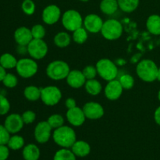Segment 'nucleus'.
Instances as JSON below:
<instances>
[{
  "label": "nucleus",
  "instance_id": "obj_34",
  "mask_svg": "<svg viewBox=\"0 0 160 160\" xmlns=\"http://www.w3.org/2000/svg\"><path fill=\"white\" fill-rule=\"evenodd\" d=\"M2 83L6 88H13L18 84V79L15 75L12 73H6V76L4 77L2 80Z\"/></svg>",
  "mask_w": 160,
  "mask_h": 160
},
{
  "label": "nucleus",
  "instance_id": "obj_9",
  "mask_svg": "<svg viewBox=\"0 0 160 160\" xmlns=\"http://www.w3.org/2000/svg\"><path fill=\"white\" fill-rule=\"evenodd\" d=\"M48 45L43 39H32L28 45V53L32 59L39 60L46 56L48 53Z\"/></svg>",
  "mask_w": 160,
  "mask_h": 160
},
{
  "label": "nucleus",
  "instance_id": "obj_36",
  "mask_svg": "<svg viewBox=\"0 0 160 160\" xmlns=\"http://www.w3.org/2000/svg\"><path fill=\"white\" fill-rule=\"evenodd\" d=\"M82 73L85 77L86 80L95 79L96 75L98 74L96 67H94V66L92 65L87 66V67H84L82 70Z\"/></svg>",
  "mask_w": 160,
  "mask_h": 160
},
{
  "label": "nucleus",
  "instance_id": "obj_22",
  "mask_svg": "<svg viewBox=\"0 0 160 160\" xmlns=\"http://www.w3.org/2000/svg\"><path fill=\"white\" fill-rule=\"evenodd\" d=\"M119 8L117 0H102L100 3V9L106 15H112Z\"/></svg>",
  "mask_w": 160,
  "mask_h": 160
},
{
  "label": "nucleus",
  "instance_id": "obj_28",
  "mask_svg": "<svg viewBox=\"0 0 160 160\" xmlns=\"http://www.w3.org/2000/svg\"><path fill=\"white\" fill-rule=\"evenodd\" d=\"M76 157L71 149L62 148L55 153L53 160H77Z\"/></svg>",
  "mask_w": 160,
  "mask_h": 160
},
{
  "label": "nucleus",
  "instance_id": "obj_8",
  "mask_svg": "<svg viewBox=\"0 0 160 160\" xmlns=\"http://www.w3.org/2000/svg\"><path fill=\"white\" fill-rule=\"evenodd\" d=\"M62 98L61 90L56 86L50 85L42 88L41 100L48 106H54L60 102Z\"/></svg>",
  "mask_w": 160,
  "mask_h": 160
},
{
  "label": "nucleus",
  "instance_id": "obj_13",
  "mask_svg": "<svg viewBox=\"0 0 160 160\" xmlns=\"http://www.w3.org/2000/svg\"><path fill=\"white\" fill-rule=\"evenodd\" d=\"M23 120L22 116L17 113H12L8 116L4 122V126L10 134H16L20 132L23 128Z\"/></svg>",
  "mask_w": 160,
  "mask_h": 160
},
{
  "label": "nucleus",
  "instance_id": "obj_29",
  "mask_svg": "<svg viewBox=\"0 0 160 160\" xmlns=\"http://www.w3.org/2000/svg\"><path fill=\"white\" fill-rule=\"evenodd\" d=\"M24 139L23 137L20 135H17V134H14V135L11 136L10 138H9V142L7 143V146L9 147V149L12 150H19L20 148H23L24 147Z\"/></svg>",
  "mask_w": 160,
  "mask_h": 160
},
{
  "label": "nucleus",
  "instance_id": "obj_46",
  "mask_svg": "<svg viewBox=\"0 0 160 160\" xmlns=\"http://www.w3.org/2000/svg\"><path fill=\"white\" fill-rule=\"evenodd\" d=\"M157 80L159 81H160V67L158 70V74H157Z\"/></svg>",
  "mask_w": 160,
  "mask_h": 160
},
{
  "label": "nucleus",
  "instance_id": "obj_48",
  "mask_svg": "<svg viewBox=\"0 0 160 160\" xmlns=\"http://www.w3.org/2000/svg\"><path fill=\"white\" fill-rule=\"evenodd\" d=\"M80 1H81V2H88V1H89V0H80Z\"/></svg>",
  "mask_w": 160,
  "mask_h": 160
},
{
  "label": "nucleus",
  "instance_id": "obj_25",
  "mask_svg": "<svg viewBox=\"0 0 160 160\" xmlns=\"http://www.w3.org/2000/svg\"><path fill=\"white\" fill-rule=\"evenodd\" d=\"M53 42L56 46L63 48L70 45V42H71V37L67 32L61 31V32H59L55 35Z\"/></svg>",
  "mask_w": 160,
  "mask_h": 160
},
{
  "label": "nucleus",
  "instance_id": "obj_38",
  "mask_svg": "<svg viewBox=\"0 0 160 160\" xmlns=\"http://www.w3.org/2000/svg\"><path fill=\"white\" fill-rule=\"evenodd\" d=\"M22 119L24 124H31L36 120V113L32 110H27L22 114Z\"/></svg>",
  "mask_w": 160,
  "mask_h": 160
},
{
  "label": "nucleus",
  "instance_id": "obj_21",
  "mask_svg": "<svg viewBox=\"0 0 160 160\" xmlns=\"http://www.w3.org/2000/svg\"><path fill=\"white\" fill-rule=\"evenodd\" d=\"M148 32L154 35H160V16L153 14L148 17L146 21Z\"/></svg>",
  "mask_w": 160,
  "mask_h": 160
},
{
  "label": "nucleus",
  "instance_id": "obj_18",
  "mask_svg": "<svg viewBox=\"0 0 160 160\" xmlns=\"http://www.w3.org/2000/svg\"><path fill=\"white\" fill-rule=\"evenodd\" d=\"M14 39L17 45L28 46V44L33 39L31 29L26 27H20L17 28L14 32Z\"/></svg>",
  "mask_w": 160,
  "mask_h": 160
},
{
  "label": "nucleus",
  "instance_id": "obj_15",
  "mask_svg": "<svg viewBox=\"0 0 160 160\" xmlns=\"http://www.w3.org/2000/svg\"><path fill=\"white\" fill-rule=\"evenodd\" d=\"M123 88L120 84L119 80H112L108 81L106 88L104 89V93L106 98L110 101H116L120 98L123 93Z\"/></svg>",
  "mask_w": 160,
  "mask_h": 160
},
{
  "label": "nucleus",
  "instance_id": "obj_5",
  "mask_svg": "<svg viewBox=\"0 0 160 160\" xmlns=\"http://www.w3.org/2000/svg\"><path fill=\"white\" fill-rule=\"evenodd\" d=\"M123 25L116 19H109L103 23L101 34L106 40L114 41L120 38L123 34Z\"/></svg>",
  "mask_w": 160,
  "mask_h": 160
},
{
  "label": "nucleus",
  "instance_id": "obj_27",
  "mask_svg": "<svg viewBox=\"0 0 160 160\" xmlns=\"http://www.w3.org/2000/svg\"><path fill=\"white\" fill-rule=\"evenodd\" d=\"M118 1L119 8L123 12H132L138 7L139 0H117Z\"/></svg>",
  "mask_w": 160,
  "mask_h": 160
},
{
  "label": "nucleus",
  "instance_id": "obj_47",
  "mask_svg": "<svg viewBox=\"0 0 160 160\" xmlns=\"http://www.w3.org/2000/svg\"><path fill=\"white\" fill-rule=\"evenodd\" d=\"M158 98H159V100L160 101V90L159 91V93H158Z\"/></svg>",
  "mask_w": 160,
  "mask_h": 160
},
{
  "label": "nucleus",
  "instance_id": "obj_1",
  "mask_svg": "<svg viewBox=\"0 0 160 160\" xmlns=\"http://www.w3.org/2000/svg\"><path fill=\"white\" fill-rule=\"evenodd\" d=\"M52 139L55 143L61 148H70L77 141L74 130L69 126H63L55 129L52 133Z\"/></svg>",
  "mask_w": 160,
  "mask_h": 160
},
{
  "label": "nucleus",
  "instance_id": "obj_3",
  "mask_svg": "<svg viewBox=\"0 0 160 160\" xmlns=\"http://www.w3.org/2000/svg\"><path fill=\"white\" fill-rule=\"evenodd\" d=\"M70 72V66L62 60L52 61L46 67V75L53 81L66 79Z\"/></svg>",
  "mask_w": 160,
  "mask_h": 160
},
{
  "label": "nucleus",
  "instance_id": "obj_32",
  "mask_svg": "<svg viewBox=\"0 0 160 160\" xmlns=\"http://www.w3.org/2000/svg\"><path fill=\"white\" fill-rule=\"evenodd\" d=\"M120 84L122 85L123 89L129 90L131 89L134 85V79L131 75L130 74H123L119 78Z\"/></svg>",
  "mask_w": 160,
  "mask_h": 160
},
{
  "label": "nucleus",
  "instance_id": "obj_7",
  "mask_svg": "<svg viewBox=\"0 0 160 160\" xmlns=\"http://www.w3.org/2000/svg\"><path fill=\"white\" fill-rule=\"evenodd\" d=\"M84 19L78 11L69 9L64 12L62 16V24L66 30L73 31L83 27Z\"/></svg>",
  "mask_w": 160,
  "mask_h": 160
},
{
  "label": "nucleus",
  "instance_id": "obj_20",
  "mask_svg": "<svg viewBox=\"0 0 160 160\" xmlns=\"http://www.w3.org/2000/svg\"><path fill=\"white\" fill-rule=\"evenodd\" d=\"M23 158L24 160H38L40 158V149L34 144H28L23 147Z\"/></svg>",
  "mask_w": 160,
  "mask_h": 160
},
{
  "label": "nucleus",
  "instance_id": "obj_17",
  "mask_svg": "<svg viewBox=\"0 0 160 160\" xmlns=\"http://www.w3.org/2000/svg\"><path fill=\"white\" fill-rule=\"evenodd\" d=\"M67 84L70 88L74 89H78L84 86L86 83V78L83 74L82 71L78 70H70L68 76L66 78Z\"/></svg>",
  "mask_w": 160,
  "mask_h": 160
},
{
  "label": "nucleus",
  "instance_id": "obj_35",
  "mask_svg": "<svg viewBox=\"0 0 160 160\" xmlns=\"http://www.w3.org/2000/svg\"><path fill=\"white\" fill-rule=\"evenodd\" d=\"M21 8L23 12L28 16L33 15L35 12V4L32 0H23Z\"/></svg>",
  "mask_w": 160,
  "mask_h": 160
},
{
  "label": "nucleus",
  "instance_id": "obj_39",
  "mask_svg": "<svg viewBox=\"0 0 160 160\" xmlns=\"http://www.w3.org/2000/svg\"><path fill=\"white\" fill-rule=\"evenodd\" d=\"M10 137V133L6 130L4 125H0V145H7Z\"/></svg>",
  "mask_w": 160,
  "mask_h": 160
},
{
  "label": "nucleus",
  "instance_id": "obj_26",
  "mask_svg": "<svg viewBox=\"0 0 160 160\" xmlns=\"http://www.w3.org/2000/svg\"><path fill=\"white\" fill-rule=\"evenodd\" d=\"M17 61L18 60L16 59L15 56L10 53H4L0 56V65L6 70L16 68Z\"/></svg>",
  "mask_w": 160,
  "mask_h": 160
},
{
  "label": "nucleus",
  "instance_id": "obj_43",
  "mask_svg": "<svg viewBox=\"0 0 160 160\" xmlns=\"http://www.w3.org/2000/svg\"><path fill=\"white\" fill-rule=\"evenodd\" d=\"M17 52L19 54L23 55L25 53H28V46H25V45H19L17 47Z\"/></svg>",
  "mask_w": 160,
  "mask_h": 160
},
{
  "label": "nucleus",
  "instance_id": "obj_45",
  "mask_svg": "<svg viewBox=\"0 0 160 160\" xmlns=\"http://www.w3.org/2000/svg\"><path fill=\"white\" fill-rule=\"evenodd\" d=\"M139 59H140V54H136L132 57V59H131V62H132L133 63L137 62L139 60Z\"/></svg>",
  "mask_w": 160,
  "mask_h": 160
},
{
  "label": "nucleus",
  "instance_id": "obj_24",
  "mask_svg": "<svg viewBox=\"0 0 160 160\" xmlns=\"http://www.w3.org/2000/svg\"><path fill=\"white\" fill-rule=\"evenodd\" d=\"M41 91L42 88L34 85H29L25 88L23 91L24 97L31 102H35L41 99Z\"/></svg>",
  "mask_w": 160,
  "mask_h": 160
},
{
  "label": "nucleus",
  "instance_id": "obj_37",
  "mask_svg": "<svg viewBox=\"0 0 160 160\" xmlns=\"http://www.w3.org/2000/svg\"><path fill=\"white\" fill-rule=\"evenodd\" d=\"M10 109V103L3 95L0 94V116L6 115Z\"/></svg>",
  "mask_w": 160,
  "mask_h": 160
},
{
  "label": "nucleus",
  "instance_id": "obj_2",
  "mask_svg": "<svg viewBox=\"0 0 160 160\" xmlns=\"http://www.w3.org/2000/svg\"><path fill=\"white\" fill-rule=\"evenodd\" d=\"M159 67L152 59H145L139 61L136 67V73L142 81L151 83L157 80Z\"/></svg>",
  "mask_w": 160,
  "mask_h": 160
},
{
  "label": "nucleus",
  "instance_id": "obj_44",
  "mask_svg": "<svg viewBox=\"0 0 160 160\" xmlns=\"http://www.w3.org/2000/svg\"><path fill=\"white\" fill-rule=\"evenodd\" d=\"M6 73H7L6 72V69L3 68V67L0 65V81H2L3 78L6 76Z\"/></svg>",
  "mask_w": 160,
  "mask_h": 160
},
{
  "label": "nucleus",
  "instance_id": "obj_40",
  "mask_svg": "<svg viewBox=\"0 0 160 160\" xmlns=\"http://www.w3.org/2000/svg\"><path fill=\"white\" fill-rule=\"evenodd\" d=\"M9 156V148L7 145H0V160H6Z\"/></svg>",
  "mask_w": 160,
  "mask_h": 160
},
{
  "label": "nucleus",
  "instance_id": "obj_31",
  "mask_svg": "<svg viewBox=\"0 0 160 160\" xmlns=\"http://www.w3.org/2000/svg\"><path fill=\"white\" fill-rule=\"evenodd\" d=\"M47 122L52 129H57L64 125V118L59 114H52L47 120Z\"/></svg>",
  "mask_w": 160,
  "mask_h": 160
},
{
  "label": "nucleus",
  "instance_id": "obj_19",
  "mask_svg": "<svg viewBox=\"0 0 160 160\" xmlns=\"http://www.w3.org/2000/svg\"><path fill=\"white\" fill-rule=\"evenodd\" d=\"M70 148L77 157H85L91 152L90 145L84 141H76Z\"/></svg>",
  "mask_w": 160,
  "mask_h": 160
},
{
  "label": "nucleus",
  "instance_id": "obj_42",
  "mask_svg": "<svg viewBox=\"0 0 160 160\" xmlns=\"http://www.w3.org/2000/svg\"><path fill=\"white\" fill-rule=\"evenodd\" d=\"M154 119L156 123L160 126V106H159V107L156 109V111H155Z\"/></svg>",
  "mask_w": 160,
  "mask_h": 160
},
{
  "label": "nucleus",
  "instance_id": "obj_16",
  "mask_svg": "<svg viewBox=\"0 0 160 160\" xmlns=\"http://www.w3.org/2000/svg\"><path fill=\"white\" fill-rule=\"evenodd\" d=\"M66 117H67V121L73 127L81 126L86 120V117L83 109L78 106L67 109Z\"/></svg>",
  "mask_w": 160,
  "mask_h": 160
},
{
  "label": "nucleus",
  "instance_id": "obj_41",
  "mask_svg": "<svg viewBox=\"0 0 160 160\" xmlns=\"http://www.w3.org/2000/svg\"><path fill=\"white\" fill-rule=\"evenodd\" d=\"M65 106L67 107V109H72V108H74L77 106V102L75 101L74 98H68L65 101Z\"/></svg>",
  "mask_w": 160,
  "mask_h": 160
},
{
  "label": "nucleus",
  "instance_id": "obj_6",
  "mask_svg": "<svg viewBox=\"0 0 160 160\" xmlns=\"http://www.w3.org/2000/svg\"><path fill=\"white\" fill-rule=\"evenodd\" d=\"M16 70L21 78H31L38 73V65L32 58H23L17 61Z\"/></svg>",
  "mask_w": 160,
  "mask_h": 160
},
{
  "label": "nucleus",
  "instance_id": "obj_23",
  "mask_svg": "<svg viewBox=\"0 0 160 160\" xmlns=\"http://www.w3.org/2000/svg\"><path fill=\"white\" fill-rule=\"evenodd\" d=\"M84 88L89 95H92V96H96L101 93L102 90V86L101 83L97 80H87L85 84H84Z\"/></svg>",
  "mask_w": 160,
  "mask_h": 160
},
{
  "label": "nucleus",
  "instance_id": "obj_11",
  "mask_svg": "<svg viewBox=\"0 0 160 160\" xmlns=\"http://www.w3.org/2000/svg\"><path fill=\"white\" fill-rule=\"evenodd\" d=\"M86 119L92 120L101 119L104 116L105 111L100 103L95 102H89L85 103L82 108Z\"/></svg>",
  "mask_w": 160,
  "mask_h": 160
},
{
  "label": "nucleus",
  "instance_id": "obj_4",
  "mask_svg": "<svg viewBox=\"0 0 160 160\" xmlns=\"http://www.w3.org/2000/svg\"><path fill=\"white\" fill-rule=\"evenodd\" d=\"M98 74L106 81L115 80L118 76V67L109 59H101L95 65Z\"/></svg>",
  "mask_w": 160,
  "mask_h": 160
},
{
  "label": "nucleus",
  "instance_id": "obj_10",
  "mask_svg": "<svg viewBox=\"0 0 160 160\" xmlns=\"http://www.w3.org/2000/svg\"><path fill=\"white\" fill-rule=\"evenodd\" d=\"M52 130L48 123L46 121H41L38 123L34 131V139L39 144H45L49 141L52 136Z\"/></svg>",
  "mask_w": 160,
  "mask_h": 160
},
{
  "label": "nucleus",
  "instance_id": "obj_33",
  "mask_svg": "<svg viewBox=\"0 0 160 160\" xmlns=\"http://www.w3.org/2000/svg\"><path fill=\"white\" fill-rule=\"evenodd\" d=\"M34 39H43L45 36V28L42 24H35L31 29Z\"/></svg>",
  "mask_w": 160,
  "mask_h": 160
},
{
  "label": "nucleus",
  "instance_id": "obj_30",
  "mask_svg": "<svg viewBox=\"0 0 160 160\" xmlns=\"http://www.w3.org/2000/svg\"><path fill=\"white\" fill-rule=\"evenodd\" d=\"M88 37V34L87 30L84 27H81V28H78L73 31L72 38L77 44L81 45L87 41Z\"/></svg>",
  "mask_w": 160,
  "mask_h": 160
},
{
  "label": "nucleus",
  "instance_id": "obj_14",
  "mask_svg": "<svg viewBox=\"0 0 160 160\" xmlns=\"http://www.w3.org/2000/svg\"><path fill=\"white\" fill-rule=\"evenodd\" d=\"M61 17V10L56 5H49L43 9L42 14V20L48 25L57 23Z\"/></svg>",
  "mask_w": 160,
  "mask_h": 160
},
{
  "label": "nucleus",
  "instance_id": "obj_12",
  "mask_svg": "<svg viewBox=\"0 0 160 160\" xmlns=\"http://www.w3.org/2000/svg\"><path fill=\"white\" fill-rule=\"evenodd\" d=\"M103 20L101 17L97 14H88L86 16L83 21V26L87 30L88 32L92 34H97L101 32L102 28L103 25Z\"/></svg>",
  "mask_w": 160,
  "mask_h": 160
}]
</instances>
